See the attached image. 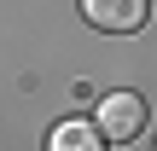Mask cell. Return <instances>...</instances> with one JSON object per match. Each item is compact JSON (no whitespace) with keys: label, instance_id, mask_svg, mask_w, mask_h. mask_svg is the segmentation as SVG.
Instances as JSON below:
<instances>
[{"label":"cell","instance_id":"obj_1","mask_svg":"<svg viewBox=\"0 0 157 151\" xmlns=\"http://www.w3.org/2000/svg\"><path fill=\"white\" fill-rule=\"evenodd\" d=\"M99 134L111 145H128L146 134V99L140 93H105L99 99Z\"/></svg>","mask_w":157,"mask_h":151},{"label":"cell","instance_id":"obj_2","mask_svg":"<svg viewBox=\"0 0 157 151\" xmlns=\"http://www.w3.org/2000/svg\"><path fill=\"white\" fill-rule=\"evenodd\" d=\"M82 17L105 35H134L146 29V0H82Z\"/></svg>","mask_w":157,"mask_h":151},{"label":"cell","instance_id":"obj_3","mask_svg":"<svg viewBox=\"0 0 157 151\" xmlns=\"http://www.w3.org/2000/svg\"><path fill=\"white\" fill-rule=\"evenodd\" d=\"M111 140L99 134V122H82V116H64L52 134H47V151H105Z\"/></svg>","mask_w":157,"mask_h":151}]
</instances>
